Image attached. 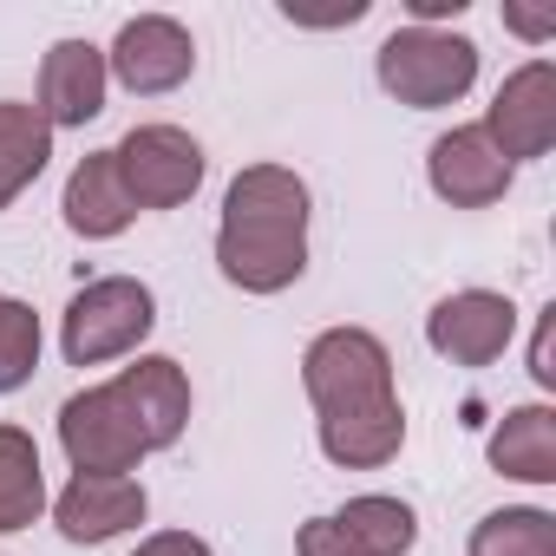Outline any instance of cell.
Masks as SVG:
<instances>
[{
  "instance_id": "cell-1",
  "label": "cell",
  "mask_w": 556,
  "mask_h": 556,
  "mask_svg": "<svg viewBox=\"0 0 556 556\" xmlns=\"http://www.w3.org/2000/svg\"><path fill=\"white\" fill-rule=\"evenodd\" d=\"M302 387L321 426V452L341 471H380L406 445V406L393 354L374 328H321L302 354Z\"/></svg>"
},
{
  "instance_id": "cell-2",
  "label": "cell",
  "mask_w": 556,
  "mask_h": 556,
  "mask_svg": "<svg viewBox=\"0 0 556 556\" xmlns=\"http://www.w3.org/2000/svg\"><path fill=\"white\" fill-rule=\"evenodd\" d=\"M216 268L242 295H282L308 275V184L289 164H242L229 177Z\"/></svg>"
},
{
  "instance_id": "cell-3",
  "label": "cell",
  "mask_w": 556,
  "mask_h": 556,
  "mask_svg": "<svg viewBox=\"0 0 556 556\" xmlns=\"http://www.w3.org/2000/svg\"><path fill=\"white\" fill-rule=\"evenodd\" d=\"M374 79L406 112H445L478 86V40L452 27H393L374 53Z\"/></svg>"
},
{
  "instance_id": "cell-4",
  "label": "cell",
  "mask_w": 556,
  "mask_h": 556,
  "mask_svg": "<svg viewBox=\"0 0 556 556\" xmlns=\"http://www.w3.org/2000/svg\"><path fill=\"white\" fill-rule=\"evenodd\" d=\"M151 328H157V295L138 275H92L60 315V354L66 367H105L138 354Z\"/></svg>"
},
{
  "instance_id": "cell-5",
  "label": "cell",
  "mask_w": 556,
  "mask_h": 556,
  "mask_svg": "<svg viewBox=\"0 0 556 556\" xmlns=\"http://www.w3.org/2000/svg\"><path fill=\"white\" fill-rule=\"evenodd\" d=\"M112 164H118V184H125L131 210H184L203 190V170H210L203 144L184 125H131L112 144Z\"/></svg>"
},
{
  "instance_id": "cell-6",
  "label": "cell",
  "mask_w": 556,
  "mask_h": 556,
  "mask_svg": "<svg viewBox=\"0 0 556 556\" xmlns=\"http://www.w3.org/2000/svg\"><path fill=\"white\" fill-rule=\"evenodd\" d=\"M105 73L138 99H164L197 73V40L170 14H131L118 27V40L105 47Z\"/></svg>"
},
{
  "instance_id": "cell-7",
  "label": "cell",
  "mask_w": 556,
  "mask_h": 556,
  "mask_svg": "<svg viewBox=\"0 0 556 556\" xmlns=\"http://www.w3.org/2000/svg\"><path fill=\"white\" fill-rule=\"evenodd\" d=\"M60 452L73 458V471H92V478H131L144 465V439L125 419L112 380L86 387L60 406Z\"/></svg>"
},
{
  "instance_id": "cell-8",
  "label": "cell",
  "mask_w": 556,
  "mask_h": 556,
  "mask_svg": "<svg viewBox=\"0 0 556 556\" xmlns=\"http://www.w3.org/2000/svg\"><path fill=\"white\" fill-rule=\"evenodd\" d=\"M478 131L497 144V157L510 170L530 164V157H549V144H556V66L549 60H523L497 86V99H491Z\"/></svg>"
},
{
  "instance_id": "cell-9",
  "label": "cell",
  "mask_w": 556,
  "mask_h": 556,
  "mask_svg": "<svg viewBox=\"0 0 556 556\" xmlns=\"http://www.w3.org/2000/svg\"><path fill=\"white\" fill-rule=\"evenodd\" d=\"M426 341L452 367H491L517 341V302L497 289H458L426 315Z\"/></svg>"
},
{
  "instance_id": "cell-10",
  "label": "cell",
  "mask_w": 556,
  "mask_h": 556,
  "mask_svg": "<svg viewBox=\"0 0 556 556\" xmlns=\"http://www.w3.org/2000/svg\"><path fill=\"white\" fill-rule=\"evenodd\" d=\"M510 177H517V170L497 157V144H491L478 125H452V131H439L432 151H426V184H432V197L452 203V210H491V203L510 190Z\"/></svg>"
},
{
  "instance_id": "cell-11",
  "label": "cell",
  "mask_w": 556,
  "mask_h": 556,
  "mask_svg": "<svg viewBox=\"0 0 556 556\" xmlns=\"http://www.w3.org/2000/svg\"><path fill=\"white\" fill-rule=\"evenodd\" d=\"M125 419L138 426L144 452H170L190 426V374L170 361V354H138L118 380H112Z\"/></svg>"
},
{
  "instance_id": "cell-12",
  "label": "cell",
  "mask_w": 556,
  "mask_h": 556,
  "mask_svg": "<svg viewBox=\"0 0 556 556\" xmlns=\"http://www.w3.org/2000/svg\"><path fill=\"white\" fill-rule=\"evenodd\" d=\"M112 73H105V47L92 40H53L40 60V118L53 131H79L105 112Z\"/></svg>"
},
{
  "instance_id": "cell-13",
  "label": "cell",
  "mask_w": 556,
  "mask_h": 556,
  "mask_svg": "<svg viewBox=\"0 0 556 556\" xmlns=\"http://www.w3.org/2000/svg\"><path fill=\"white\" fill-rule=\"evenodd\" d=\"M151 510L144 484L138 478H92V471H73V484L53 497V523L66 543H112L125 530H138Z\"/></svg>"
},
{
  "instance_id": "cell-14",
  "label": "cell",
  "mask_w": 556,
  "mask_h": 556,
  "mask_svg": "<svg viewBox=\"0 0 556 556\" xmlns=\"http://www.w3.org/2000/svg\"><path fill=\"white\" fill-rule=\"evenodd\" d=\"M60 210H66V229H73V236H86V242H112V236H125V229H131V216H138V210H131V197H125V184H118L112 151H86V157L73 164Z\"/></svg>"
},
{
  "instance_id": "cell-15",
  "label": "cell",
  "mask_w": 556,
  "mask_h": 556,
  "mask_svg": "<svg viewBox=\"0 0 556 556\" xmlns=\"http://www.w3.org/2000/svg\"><path fill=\"white\" fill-rule=\"evenodd\" d=\"M491 471L517 478V484H556V413L543 400L530 406H510L497 426H491V445H484Z\"/></svg>"
},
{
  "instance_id": "cell-16",
  "label": "cell",
  "mask_w": 556,
  "mask_h": 556,
  "mask_svg": "<svg viewBox=\"0 0 556 556\" xmlns=\"http://www.w3.org/2000/svg\"><path fill=\"white\" fill-rule=\"evenodd\" d=\"M47 157H53V125L40 118V105L0 99V210L40 184Z\"/></svg>"
},
{
  "instance_id": "cell-17",
  "label": "cell",
  "mask_w": 556,
  "mask_h": 556,
  "mask_svg": "<svg viewBox=\"0 0 556 556\" xmlns=\"http://www.w3.org/2000/svg\"><path fill=\"white\" fill-rule=\"evenodd\" d=\"M334 530L361 549V556H406L419 543V517L406 497H387V491H361L334 510Z\"/></svg>"
},
{
  "instance_id": "cell-18",
  "label": "cell",
  "mask_w": 556,
  "mask_h": 556,
  "mask_svg": "<svg viewBox=\"0 0 556 556\" xmlns=\"http://www.w3.org/2000/svg\"><path fill=\"white\" fill-rule=\"evenodd\" d=\"M40 510H47L40 445H34L27 426H0V536L40 523Z\"/></svg>"
},
{
  "instance_id": "cell-19",
  "label": "cell",
  "mask_w": 556,
  "mask_h": 556,
  "mask_svg": "<svg viewBox=\"0 0 556 556\" xmlns=\"http://www.w3.org/2000/svg\"><path fill=\"white\" fill-rule=\"evenodd\" d=\"M465 556H556V517L543 504H504L471 523Z\"/></svg>"
},
{
  "instance_id": "cell-20",
  "label": "cell",
  "mask_w": 556,
  "mask_h": 556,
  "mask_svg": "<svg viewBox=\"0 0 556 556\" xmlns=\"http://www.w3.org/2000/svg\"><path fill=\"white\" fill-rule=\"evenodd\" d=\"M40 374V315L34 302L0 295V393H21Z\"/></svg>"
},
{
  "instance_id": "cell-21",
  "label": "cell",
  "mask_w": 556,
  "mask_h": 556,
  "mask_svg": "<svg viewBox=\"0 0 556 556\" xmlns=\"http://www.w3.org/2000/svg\"><path fill=\"white\" fill-rule=\"evenodd\" d=\"M295 556H361V549L334 530V517H308V523L295 530Z\"/></svg>"
},
{
  "instance_id": "cell-22",
  "label": "cell",
  "mask_w": 556,
  "mask_h": 556,
  "mask_svg": "<svg viewBox=\"0 0 556 556\" xmlns=\"http://www.w3.org/2000/svg\"><path fill=\"white\" fill-rule=\"evenodd\" d=\"M131 556H216V549H210L197 530H151Z\"/></svg>"
},
{
  "instance_id": "cell-23",
  "label": "cell",
  "mask_w": 556,
  "mask_h": 556,
  "mask_svg": "<svg viewBox=\"0 0 556 556\" xmlns=\"http://www.w3.org/2000/svg\"><path fill=\"white\" fill-rule=\"evenodd\" d=\"M530 380L549 393L556 387V367H549V308H543V321H536V341H530Z\"/></svg>"
},
{
  "instance_id": "cell-24",
  "label": "cell",
  "mask_w": 556,
  "mask_h": 556,
  "mask_svg": "<svg viewBox=\"0 0 556 556\" xmlns=\"http://www.w3.org/2000/svg\"><path fill=\"white\" fill-rule=\"evenodd\" d=\"M465 8H471V0H406L413 27H439V21H458Z\"/></svg>"
},
{
  "instance_id": "cell-25",
  "label": "cell",
  "mask_w": 556,
  "mask_h": 556,
  "mask_svg": "<svg viewBox=\"0 0 556 556\" xmlns=\"http://www.w3.org/2000/svg\"><path fill=\"white\" fill-rule=\"evenodd\" d=\"M510 27H517V34H530V40H543V34H549V21H536V14H510Z\"/></svg>"
}]
</instances>
